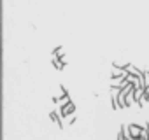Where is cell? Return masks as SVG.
Returning a JSON list of instances; mask_svg holds the SVG:
<instances>
[{
  "label": "cell",
  "mask_w": 149,
  "mask_h": 140,
  "mask_svg": "<svg viewBox=\"0 0 149 140\" xmlns=\"http://www.w3.org/2000/svg\"><path fill=\"white\" fill-rule=\"evenodd\" d=\"M49 117H51V121L61 130V128H65V119L61 117V114H60V110L56 112V110H53V112H49Z\"/></svg>",
  "instance_id": "6da1fadb"
},
{
  "label": "cell",
  "mask_w": 149,
  "mask_h": 140,
  "mask_svg": "<svg viewBox=\"0 0 149 140\" xmlns=\"http://www.w3.org/2000/svg\"><path fill=\"white\" fill-rule=\"evenodd\" d=\"M60 114H61L63 119L68 117V116H72V114H76V105H74V102H68L67 105H63V107L60 109Z\"/></svg>",
  "instance_id": "7a4b0ae2"
},
{
  "label": "cell",
  "mask_w": 149,
  "mask_h": 140,
  "mask_svg": "<svg viewBox=\"0 0 149 140\" xmlns=\"http://www.w3.org/2000/svg\"><path fill=\"white\" fill-rule=\"evenodd\" d=\"M128 128H130V133H132V138H133V140H137V138L142 137V124L132 123V124H128Z\"/></svg>",
  "instance_id": "3957f363"
},
{
  "label": "cell",
  "mask_w": 149,
  "mask_h": 140,
  "mask_svg": "<svg viewBox=\"0 0 149 140\" xmlns=\"http://www.w3.org/2000/svg\"><path fill=\"white\" fill-rule=\"evenodd\" d=\"M126 70H128V74H132V76H137V77H140V79H144V70H139L135 65H132V63H128V67H126Z\"/></svg>",
  "instance_id": "277c9868"
},
{
  "label": "cell",
  "mask_w": 149,
  "mask_h": 140,
  "mask_svg": "<svg viewBox=\"0 0 149 140\" xmlns=\"http://www.w3.org/2000/svg\"><path fill=\"white\" fill-rule=\"evenodd\" d=\"M53 67H54L56 70H63V68H65V63L61 61V58H58V56H53Z\"/></svg>",
  "instance_id": "5b68a950"
},
{
  "label": "cell",
  "mask_w": 149,
  "mask_h": 140,
  "mask_svg": "<svg viewBox=\"0 0 149 140\" xmlns=\"http://www.w3.org/2000/svg\"><path fill=\"white\" fill-rule=\"evenodd\" d=\"M53 56H58V58H61V56H65V53H63V47H61V46H58V47H54V49H53Z\"/></svg>",
  "instance_id": "8992f818"
},
{
  "label": "cell",
  "mask_w": 149,
  "mask_h": 140,
  "mask_svg": "<svg viewBox=\"0 0 149 140\" xmlns=\"http://www.w3.org/2000/svg\"><path fill=\"white\" fill-rule=\"evenodd\" d=\"M74 121H76V114H72V116H68V117H65V124H72Z\"/></svg>",
  "instance_id": "52a82bcc"
},
{
  "label": "cell",
  "mask_w": 149,
  "mask_h": 140,
  "mask_svg": "<svg viewBox=\"0 0 149 140\" xmlns=\"http://www.w3.org/2000/svg\"><path fill=\"white\" fill-rule=\"evenodd\" d=\"M144 86H149V70H144Z\"/></svg>",
  "instance_id": "ba28073f"
}]
</instances>
